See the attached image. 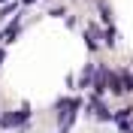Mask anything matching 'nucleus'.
I'll return each mask as SVG.
<instances>
[{
  "mask_svg": "<svg viewBox=\"0 0 133 133\" xmlns=\"http://www.w3.org/2000/svg\"><path fill=\"white\" fill-rule=\"evenodd\" d=\"M97 6H100V12H103V21L112 27V9H109V0H97Z\"/></svg>",
  "mask_w": 133,
  "mask_h": 133,
  "instance_id": "nucleus-6",
  "label": "nucleus"
},
{
  "mask_svg": "<svg viewBox=\"0 0 133 133\" xmlns=\"http://www.w3.org/2000/svg\"><path fill=\"white\" fill-rule=\"evenodd\" d=\"M21 3H24V6H30V3H33V0H21Z\"/></svg>",
  "mask_w": 133,
  "mask_h": 133,
  "instance_id": "nucleus-11",
  "label": "nucleus"
},
{
  "mask_svg": "<svg viewBox=\"0 0 133 133\" xmlns=\"http://www.w3.org/2000/svg\"><path fill=\"white\" fill-rule=\"evenodd\" d=\"M12 12H15V3H6V6L0 9V18H3V15H12Z\"/></svg>",
  "mask_w": 133,
  "mask_h": 133,
  "instance_id": "nucleus-9",
  "label": "nucleus"
},
{
  "mask_svg": "<svg viewBox=\"0 0 133 133\" xmlns=\"http://www.w3.org/2000/svg\"><path fill=\"white\" fill-rule=\"evenodd\" d=\"M18 27H21V21H18V18H12V21L6 24V30H3V36H0V39H3V42H12V39L18 36Z\"/></svg>",
  "mask_w": 133,
  "mask_h": 133,
  "instance_id": "nucleus-4",
  "label": "nucleus"
},
{
  "mask_svg": "<svg viewBox=\"0 0 133 133\" xmlns=\"http://www.w3.org/2000/svg\"><path fill=\"white\" fill-rule=\"evenodd\" d=\"M3 3H9V0H0V6H3Z\"/></svg>",
  "mask_w": 133,
  "mask_h": 133,
  "instance_id": "nucleus-12",
  "label": "nucleus"
},
{
  "mask_svg": "<svg viewBox=\"0 0 133 133\" xmlns=\"http://www.w3.org/2000/svg\"><path fill=\"white\" fill-rule=\"evenodd\" d=\"M88 112H91L94 118H100V121H112V112L106 109V103H103L100 97H91V100H88Z\"/></svg>",
  "mask_w": 133,
  "mask_h": 133,
  "instance_id": "nucleus-3",
  "label": "nucleus"
},
{
  "mask_svg": "<svg viewBox=\"0 0 133 133\" xmlns=\"http://www.w3.org/2000/svg\"><path fill=\"white\" fill-rule=\"evenodd\" d=\"M103 42H106L109 49H112V45L118 42V33H115V27H106V33H103Z\"/></svg>",
  "mask_w": 133,
  "mask_h": 133,
  "instance_id": "nucleus-8",
  "label": "nucleus"
},
{
  "mask_svg": "<svg viewBox=\"0 0 133 133\" xmlns=\"http://www.w3.org/2000/svg\"><path fill=\"white\" fill-rule=\"evenodd\" d=\"M55 115H58V133H70V127L76 124L79 118V109H82V100L79 97H61L55 100Z\"/></svg>",
  "mask_w": 133,
  "mask_h": 133,
  "instance_id": "nucleus-1",
  "label": "nucleus"
},
{
  "mask_svg": "<svg viewBox=\"0 0 133 133\" xmlns=\"http://www.w3.org/2000/svg\"><path fill=\"white\" fill-rule=\"evenodd\" d=\"M3 61H6V49H0V64H3Z\"/></svg>",
  "mask_w": 133,
  "mask_h": 133,
  "instance_id": "nucleus-10",
  "label": "nucleus"
},
{
  "mask_svg": "<svg viewBox=\"0 0 133 133\" xmlns=\"http://www.w3.org/2000/svg\"><path fill=\"white\" fill-rule=\"evenodd\" d=\"M91 82H94V66L88 64V66H85V73H82V79H79V88H88Z\"/></svg>",
  "mask_w": 133,
  "mask_h": 133,
  "instance_id": "nucleus-7",
  "label": "nucleus"
},
{
  "mask_svg": "<svg viewBox=\"0 0 133 133\" xmlns=\"http://www.w3.org/2000/svg\"><path fill=\"white\" fill-rule=\"evenodd\" d=\"M30 121V106H21V109H12V112H3L0 115V127L3 130H15V127H24Z\"/></svg>",
  "mask_w": 133,
  "mask_h": 133,
  "instance_id": "nucleus-2",
  "label": "nucleus"
},
{
  "mask_svg": "<svg viewBox=\"0 0 133 133\" xmlns=\"http://www.w3.org/2000/svg\"><path fill=\"white\" fill-rule=\"evenodd\" d=\"M118 79H121V91L130 94V91H133V76L127 73V70H121V73H118Z\"/></svg>",
  "mask_w": 133,
  "mask_h": 133,
  "instance_id": "nucleus-5",
  "label": "nucleus"
}]
</instances>
